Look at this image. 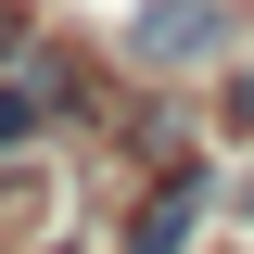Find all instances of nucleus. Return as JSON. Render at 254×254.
<instances>
[{
    "mask_svg": "<svg viewBox=\"0 0 254 254\" xmlns=\"http://www.w3.org/2000/svg\"><path fill=\"white\" fill-rule=\"evenodd\" d=\"M216 51V0H153L140 13V64H203Z\"/></svg>",
    "mask_w": 254,
    "mask_h": 254,
    "instance_id": "nucleus-1",
    "label": "nucleus"
},
{
    "mask_svg": "<svg viewBox=\"0 0 254 254\" xmlns=\"http://www.w3.org/2000/svg\"><path fill=\"white\" fill-rule=\"evenodd\" d=\"M38 115H64V76H51V64H38V76H13V89H0V140H26Z\"/></svg>",
    "mask_w": 254,
    "mask_h": 254,
    "instance_id": "nucleus-2",
    "label": "nucleus"
},
{
    "mask_svg": "<svg viewBox=\"0 0 254 254\" xmlns=\"http://www.w3.org/2000/svg\"><path fill=\"white\" fill-rule=\"evenodd\" d=\"M178 229H190V190H165L153 216H140V254H178Z\"/></svg>",
    "mask_w": 254,
    "mask_h": 254,
    "instance_id": "nucleus-3",
    "label": "nucleus"
},
{
    "mask_svg": "<svg viewBox=\"0 0 254 254\" xmlns=\"http://www.w3.org/2000/svg\"><path fill=\"white\" fill-rule=\"evenodd\" d=\"M229 115H254V76H242V89H229Z\"/></svg>",
    "mask_w": 254,
    "mask_h": 254,
    "instance_id": "nucleus-4",
    "label": "nucleus"
}]
</instances>
